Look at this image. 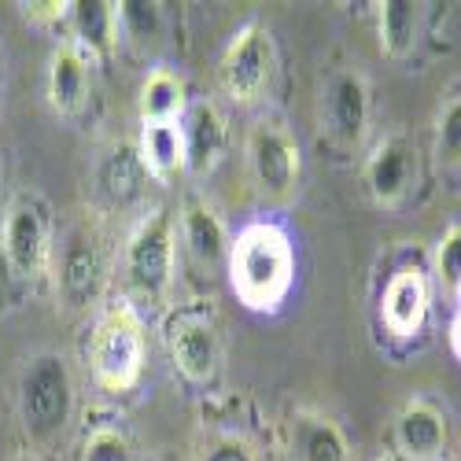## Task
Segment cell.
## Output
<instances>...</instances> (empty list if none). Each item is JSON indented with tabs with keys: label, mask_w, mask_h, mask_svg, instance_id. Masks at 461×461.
I'll return each instance as SVG.
<instances>
[{
	"label": "cell",
	"mask_w": 461,
	"mask_h": 461,
	"mask_svg": "<svg viewBox=\"0 0 461 461\" xmlns=\"http://www.w3.org/2000/svg\"><path fill=\"white\" fill-rule=\"evenodd\" d=\"M229 285L248 311L274 314L292 292L295 281V248L277 221L244 225L229 248Z\"/></svg>",
	"instance_id": "obj_1"
},
{
	"label": "cell",
	"mask_w": 461,
	"mask_h": 461,
	"mask_svg": "<svg viewBox=\"0 0 461 461\" xmlns=\"http://www.w3.org/2000/svg\"><path fill=\"white\" fill-rule=\"evenodd\" d=\"M144 321L130 299L107 303L89 332V369L104 392L126 395L144 376Z\"/></svg>",
	"instance_id": "obj_2"
},
{
	"label": "cell",
	"mask_w": 461,
	"mask_h": 461,
	"mask_svg": "<svg viewBox=\"0 0 461 461\" xmlns=\"http://www.w3.org/2000/svg\"><path fill=\"white\" fill-rule=\"evenodd\" d=\"M174 240H177V229L163 207H151L130 229V237L122 244V285L133 306L167 303L174 288Z\"/></svg>",
	"instance_id": "obj_3"
},
{
	"label": "cell",
	"mask_w": 461,
	"mask_h": 461,
	"mask_svg": "<svg viewBox=\"0 0 461 461\" xmlns=\"http://www.w3.org/2000/svg\"><path fill=\"white\" fill-rule=\"evenodd\" d=\"M74 413V376L59 351H37L19 373V417L33 443L63 436Z\"/></svg>",
	"instance_id": "obj_4"
},
{
	"label": "cell",
	"mask_w": 461,
	"mask_h": 461,
	"mask_svg": "<svg viewBox=\"0 0 461 461\" xmlns=\"http://www.w3.org/2000/svg\"><path fill=\"white\" fill-rule=\"evenodd\" d=\"M56 270V292L70 311H89L104 299L107 277H111V258L104 248V233L96 221H74L59 244H52V262Z\"/></svg>",
	"instance_id": "obj_5"
},
{
	"label": "cell",
	"mask_w": 461,
	"mask_h": 461,
	"mask_svg": "<svg viewBox=\"0 0 461 461\" xmlns=\"http://www.w3.org/2000/svg\"><path fill=\"white\" fill-rule=\"evenodd\" d=\"M0 255L5 270L19 288H33L49 274L52 262V221L49 207L37 192H19L5 211L0 225Z\"/></svg>",
	"instance_id": "obj_6"
},
{
	"label": "cell",
	"mask_w": 461,
	"mask_h": 461,
	"mask_svg": "<svg viewBox=\"0 0 461 461\" xmlns=\"http://www.w3.org/2000/svg\"><path fill=\"white\" fill-rule=\"evenodd\" d=\"M244 156H248V174L258 192L262 203L285 207L299 192V144L288 133L285 122L277 119H255L244 140Z\"/></svg>",
	"instance_id": "obj_7"
},
{
	"label": "cell",
	"mask_w": 461,
	"mask_h": 461,
	"mask_svg": "<svg viewBox=\"0 0 461 461\" xmlns=\"http://www.w3.org/2000/svg\"><path fill=\"white\" fill-rule=\"evenodd\" d=\"M274 70H277V49H274V33L266 30L262 23H244L229 45L221 52L218 63V78L225 96L248 107L258 104L274 86Z\"/></svg>",
	"instance_id": "obj_8"
},
{
	"label": "cell",
	"mask_w": 461,
	"mask_h": 461,
	"mask_svg": "<svg viewBox=\"0 0 461 461\" xmlns=\"http://www.w3.org/2000/svg\"><path fill=\"white\" fill-rule=\"evenodd\" d=\"M167 351L188 384H211L221 369V336L203 311H181L167 321Z\"/></svg>",
	"instance_id": "obj_9"
},
{
	"label": "cell",
	"mask_w": 461,
	"mask_h": 461,
	"mask_svg": "<svg viewBox=\"0 0 461 461\" xmlns=\"http://www.w3.org/2000/svg\"><path fill=\"white\" fill-rule=\"evenodd\" d=\"M321 130L339 148H358L369 130V82L358 70H336L321 89Z\"/></svg>",
	"instance_id": "obj_10"
},
{
	"label": "cell",
	"mask_w": 461,
	"mask_h": 461,
	"mask_svg": "<svg viewBox=\"0 0 461 461\" xmlns=\"http://www.w3.org/2000/svg\"><path fill=\"white\" fill-rule=\"evenodd\" d=\"M417 181V148L410 137L392 133L373 144L369 159H366V188L376 207L395 211Z\"/></svg>",
	"instance_id": "obj_11"
},
{
	"label": "cell",
	"mask_w": 461,
	"mask_h": 461,
	"mask_svg": "<svg viewBox=\"0 0 461 461\" xmlns=\"http://www.w3.org/2000/svg\"><path fill=\"white\" fill-rule=\"evenodd\" d=\"M429 277L420 266H399L392 274L388 288H384V299H380V321L392 336L399 339H410L425 329V318H429Z\"/></svg>",
	"instance_id": "obj_12"
},
{
	"label": "cell",
	"mask_w": 461,
	"mask_h": 461,
	"mask_svg": "<svg viewBox=\"0 0 461 461\" xmlns=\"http://www.w3.org/2000/svg\"><path fill=\"white\" fill-rule=\"evenodd\" d=\"M395 447L406 461H447L450 429L443 410L429 399H410L395 417Z\"/></svg>",
	"instance_id": "obj_13"
},
{
	"label": "cell",
	"mask_w": 461,
	"mask_h": 461,
	"mask_svg": "<svg viewBox=\"0 0 461 461\" xmlns=\"http://www.w3.org/2000/svg\"><path fill=\"white\" fill-rule=\"evenodd\" d=\"M177 225H181V244L200 270L214 274L229 262V248H233V240H229V229H225V221L218 218V211L211 203L188 200L181 207Z\"/></svg>",
	"instance_id": "obj_14"
},
{
	"label": "cell",
	"mask_w": 461,
	"mask_h": 461,
	"mask_svg": "<svg viewBox=\"0 0 461 461\" xmlns=\"http://www.w3.org/2000/svg\"><path fill=\"white\" fill-rule=\"evenodd\" d=\"M181 137H185V163L196 177H207L221 151H225V119L214 100L200 96L192 100L188 111L181 114Z\"/></svg>",
	"instance_id": "obj_15"
},
{
	"label": "cell",
	"mask_w": 461,
	"mask_h": 461,
	"mask_svg": "<svg viewBox=\"0 0 461 461\" xmlns=\"http://www.w3.org/2000/svg\"><path fill=\"white\" fill-rule=\"evenodd\" d=\"M148 185V170L140 163V151L130 140H119L104 151V159L96 163V192L104 196L107 207L126 211L140 200V192Z\"/></svg>",
	"instance_id": "obj_16"
},
{
	"label": "cell",
	"mask_w": 461,
	"mask_h": 461,
	"mask_svg": "<svg viewBox=\"0 0 461 461\" xmlns=\"http://www.w3.org/2000/svg\"><path fill=\"white\" fill-rule=\"evenodd\" d=\"M89 89H93V74H89V59L74 49L70 41L59 45L49 56V104L56 114H82L89 104Z\"/></svg>",
	"instance_id": "obj_17"
},
{
	"label": "cell",
	"mask_w": 461,
	"mask_h": 461,
	"mask_svg": "<svg viewBox=\"0 0 461 461\" xmlns=\"http://www.w3.org/2000/svg\"><path fill=\"white\" fill-rule=\"evenodd\" d=\"M292 454L295 461H351V443L332 417L299 410L292 417Z\"/></svg>",
	"instance_id": "obj_18"
},
{
	"label": "cell",
	"mask_w": 461,
	"mask_h": 461,
	"mask_svg": "<svg viewBox=\"0 0 461 461\" xmlns=\"http://www.w3.org/2000/svg\"><path fill=\"white\" fill-rule=\"evenodd\" d=\"M67 19H70V33H74L70 45L89 63L107 59L114 52V41H119V15H114V5H104V0H78V5H70Z\"/></svg>",
	"instance_id": "obj_19"
},
{
	"label": "cell",
	"mask_w": 461,
	"mask_h": 461,
	"mask_svg": "<svg viewBox=\"0 0 461 461\" xmlns=\"http://www.w3.org/2000/svg\"><path fill=\"white\" fill-rule=\"evenodd\" d=\"M188 111V96H185V82L170 67H156L140 82V96H137V114L140 126H159V122H181V114Z\"/></svg>",
	"instance_id": "obj_20"
},
{
	"label": "cell",
	"mask_w": 461,
	"mask_h": 461,
	"mask_svg": "<svg viewBox=\"0 0 461 461\" xmlns=\"http://www.w3.org/2000/svg\"><path fill=\"white\" fill-rule=\"evenodd\" d=\"M140 163L148 170V177L156 181H174L177 174L188 170L185 163V137H181V122H159V126H140Z\"/></svg>",
	"instance_id": "obj_21"
},
{
	"label": "cell",
	"mask_w": 461,
	"mask_h": 461,
	"mask_svg": "<svg viewBox=\"0 0 461 461\" xmlns=\"http://www.w3.org/2000/svg\"><path fill=\"white\" fill-rule=\"evenodd\" d=\"M376 41L388 59H410L420 41V12L410 0H388L376 8Z\"/></svg>",
	"instance_id": "obj_22"
},
{
	"label": "cell",
	"mask_w": 461,
	"mask_h": 461,
	"mask_svg": "<svg viewBox=\"0 0 461 461\" xmlns=\"http://www.w3.org/2000/svg\"><path fill=\"white\" fill-rule=\"evenodd\" d=\"M114 15H119V30L137 45H156L163 37V8L156 0H122L114 5Z\"/></svg>",
	"instance_id": "obj_23"
},
{
	"label": "cell",
	"mask_w": 461,
	"mask_h": 461,
	"mask_svg": "<svg viewBox=\"0 0 461 461\" xmlns=\"http://www.w3.org/2000/svg\"><path fill=\"white\" fill-rule=\"evenodd\" d=\"M436 156L443 167L461 170V89L450 93L436 111Z\"/></svg>",
	"instance_id": "obj_24"
},
{
	"label": "cell",
	"mask_w": 461,
	"mask_h": 461,
	"mask_svg": "<svg viewBox=\"0 0 461 461\" xmlns=\"http://www.w3.org/2000/svg\"><path fill=\"white\" fill-rule=\"evenodd\" d=\"M78 461H137L130 436L119 425H96L82 447H78Z\"/></svg>",
	"instance_id": "obj_25"
},
{
	"label": "cell",
	"mask_w": 461,
	"mask_h": 461,
	"mask_svg": "<svg viewBox=\"0 0 461 461\" xmlns=\"http://www.w3.org/2000/svg\"><path fill=\"white\" fill-rule=\"evenodd\" d=\"M192 461H262V457L244 432H207L192 450Z\"/></svg>",
	"instance_id": "obj_26"
},
{
	"label": "cell",
	"mask_w": 461,
	"mask_h": 461,
	"mask_svg": "<svg viewBox=\"0 0 461 461\" xmlns=\"http://www.w3.org/2000/svg\"><path fill=\"white\" fill-rule=\"evenodd\" d=\"M432 274L443 292H454L461 285V225H450L443 240L432 251Z\"/></svg>",
	"instance_id": "obj_27"
},
{
	"label": "cell",
	"mask_w": 461,
	"mask_h": 461,
	"mask_svg": "<svg viewBox=\"0 0 461 461\" xmlns=\"http://www.w3.org/2000/svg\"><path fill=\"white\" fill-rule=\"evenodd\" d=\"M23 12H26V19H33V23H59V19H67V12H70V5H19Z\"/></svg>",
	"instance_id": "obj_28"
},
{
	"label": "cell",
	"mask_w": 461,
	"mask_h": 461,
	"mask_svg": "<svg viewBox=\"0 0 461 461\" xmlns=\"http://www.w3.org/2000/svg\"><path fill=\"white\" fill-rule=\"evenodd\" d=\"M450 351L461 362V314H454V321H450Z\"/></svg>",
	"instance_id": "obj_29"
},
{
	"label": "cell",
	"mask_w": 461,
	"mask_h": 461,
	"mask_svg": "<svg viewBox=\"0 0 461 461\" xmlns=\"http://www.w3.org/2000/svg\"><path fill=\"white\" fill-rule=\"evenodd\" d=\"M450 295H454V303H457V314H461V285H457V288H454Z\"/></svg>",
	"instance_id": "obj_30"
},
{
	"label": "cell",
	"mask_w": 461,
	"mask_h": 461,
	"mask_svg": "<svg viewBox=\"0 0 461 461\" xmlns=\"http://www.w3.org/2000/svg\"><path fill=\"white\" fill-rule=\"evenodd\" d=\"M376 461H395V457H376Z\"/></svg>",
	"instance_id": "obj_31"
},
{
	"label": "cell",
	"mask_w": 461,
	"mask_h": 461,
	"mask_svg": "<svg viewBox=\"0 0 461 461\" xmlns=\"http://www.w3.org/2000/svg\"><path fill=\"white\" fill-rule=\"evenodd\" d=\"M19 461H37V457H19Z\"/></svg>",
	"instance_id": "obj_32"
},
{
	"label": "cell",
	"mask_w": 461,
	"mask_h": 461,
	"mask_svg": "<svg viewBox=\"0 0 461 461\" xmlns=\"http://www.w3.org/2000/svg\"><path fill=\"white\" fill-rule=\"evenodd\" d=\"M0 174H5V159H0Z\"/></svg>",
	"instance_id": "obj_33"
}]
</instances>
